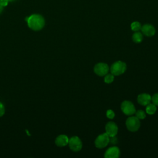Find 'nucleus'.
<instances>
[{"mask_svg":"<svg viewBox=\"0 0 158 158\" xmlns=\"http://www.w3.org/2000/svg\"><path fill=\"white\" fill-rule=\"evenodd\" d=\"M114 80V75L112 73L106 75L104 77V82L106 83H111Z\"/></svg>","mask_w":158,"mask_h":158,"instance_id":"dca6fc26","label":"nucleus"},{"mask_svg":"<svg viewBox=\"0 0 158 158\" xmlns=\"http://www.w3.org/2000/svg\"><path fill=\"white\" fill-rule=\"evenodd\" d=\"M121 110L127 115H131L136 112L134 104L129 101H124L122 102Z\"/></svg>","mask_w":158,"mask_h":158,"instance_id":"423d86ee","label":"nucleus"},{"mask_svg":"<svg viewBox=\"0 0 158 158\" xmlns=\"http://www.w3.org/2000/svg\"><path fill=\"white\" fill-rule=\"evenodd\" d=\"M5 113V107L4 104L0 102V117H2Z\"/></svg>","mask_w":158,"mask_h":158,"instance_id":"412c9836","label":"nucleus"},{"mask_svg":"<svg viewBox=\"0 0 158 158\" xmlns=\"http://www.w3.org/2000/svg\"><path fill=\"white\" fill-rule=\"evenodd\" d=\"M106 133L109 135V137L116 136L118 132V127L113 122H109L105 127Z\"/></svg>","mask_w":158,"mask_h":158,"instance_id":"6e6552de","label":"nucleus"},{"mask_svg":"<svg viewBox=\"0 0 158 158\" xmlns=\"http://www.w3.org/2000/svg\"><path fill=\"white\" fill-rule=\"evenodd\" d=\"M106 116L108 118L112 119L115 117V114H114L113 110H112L110 109H109L106 112Z\"/></svg>","mask_w":158,"mask_h":158,"instance_id":"6ab92c4d","label":"nucleus"},{"mask_svg":"<svg viewBox=\"0 0 158 158\" xmlns=\"http://www.w3.org/2000/svg\"><path fill=\"white\" fill-rule=\"evenodd\" d=\"M3 9H4V7L0 4V14L3 11Z\"/></svg>","mask_w":158,"mask_h":158,"instance_id":"5701e85b","label":"nucleus"},{"mask_svg":"<svg viewBox=\"0 0 158 158\" xmlns=\"http://www.w3.org/2000/svg\"><path fill=\"white\" fill-rule=\"evenodd\" d=\"M120 155V151L118 147L112 146L108 148L105 153L104 157L106 158H118Z\"/></svg>","mask_w":158,"mask_h":158,"instance_id":"1a4fd4ad","label":"nucleus"},{"mask_svg":"<svg viewBox=\"0 0 158 158\" xmlns=\"http://www.w3.org/2000/svg\"><path fill=\"white\" fill-rule=\"evenodd\" d=\"M127 70V65L125 62L118 60L115 62L110 67V70L114 76H118L123 74Z\"/></svg>","mask_w":158,"mask_h":158,"instance_id":"f03ea898","label":"nucleus"},{"mask_svg":"<svg viewBox=\"0 0 158 158\" xmlns=\"http://www.w3.org/2000/svg\"><path fill=\"white\" fill-rule=\"evenodd\" d=\"M151 96L148 93H142L138 96L137 101L138 102L143 106H146L151 102Z\"/></svg>","mask_w":158,"mask_h":158,"instance_id":"9b49d317","label":"nucleus"},{"mask_svg":"<svg viewBox=\"0 0 158 158\" xmlns=\"http://www.w3.org/2000/svg\"><path fill=\"white\" fill-rule=\"evenodd\" d=\"M157 110V107L156 106L154 105L153 103L152 104H148L146 106V112L149 115H153L155 114V112Z\"/></svg>","mask_w":158,"mask_h":158,"instance_id":"ddd939ff","label":"nucleus"},{"mask_svg":"<svg viewBox=\"0 0 158 158\" xmlns=\"http://www.w3.org/2000/svg\"><path fill=\"white\" fill-rule=\"evenodd\" d=\"M131 28L134 31H138L141 28V25L139 22H133L131 24Z\"/></svg>","mask_w":158,"mask_h":158,"instance_id":"2eb2a0df","label":"nucleus"},{"mask_svg":"<svg viewBox=\"0 0 158 158\" xmlns=\"http://www.w3.org/2000/svg\"><path fill=\"white\" fill-rule=\"evenodd\" d=\"M68 144L70 149L74 152H78L82 148V142L79 137L77 136L71 137L69 140Z\"/></svg>","mask_w":158,"mask_h":158,"instance_id":"39448f33","label":"nucleus"},{"mask_svg":"<svg viewBox=\"0 0 158 158\" xmlns=\"http://www.w3.org/2000/svg\"><path fill=\"white\" fill-rule=\"evenodd\" d=\"M143 35L141 32L135 31L132 36V40L135 43H139L143 41Z\"/></svg>","mask_w":158,"mask_h":158,"instance_id":"4468645a","label":"nucleus"},{"mask_svg":"<svg viewBox=\"0 0 158 158\" xmlns=\"http://www.w3.org/2000/svg\"><path fill=\"white\" fill-rule=\"evenodd\" d=\"M109 66L107 64L103 63V62H100L98 63L97 64L95 65L94 67V73L100 77L105 76L106 74H107L109 72Z\"/></svg>","mask_w":158,"mask_h":158,"instance_id":"0eeeda50","label":"nucleus"},{"mask_svg":"<svg viewBox=\"0 0 158 158\" xmlns=\"http://www.w3.org/2000/svg\"><path fill=\"white\" fill-rule=\"evenodd\" d=\"M125 124L127 129L132 132L138 131L140 127L139 119L136 116L128 117L126 120Z\"/></svg>","mask_w":158,"mask_h":158,"instance_id":"7ed1b4c3","label":"nucleus"},{"mask_svg":"<svg viewBox=\"0 0 158 158\" xmlns=\"http://www.w3.org/2000/svg\"><path fill=\"white\" fill-rule=\"evenodd\" d=\"M9 1H10V0H0V4L3 7H5L8 4V2Z\"/></svg>","mask_w":158,"mask_h":158,"instance_id":"4be33fe9","label":"nucleus"},{"mask_svg":"<svg viewBox=\"0 0 158 158\" xmlns=\"http://www.w3.org/2000/svg\"><path fill=\"white\" fill-rule=\"evenodd\" d=\"M28 27L34 31L41 30L45 25V20L44 17L40 14H35L27 17L25 19Z\"/></svg>","mask_w":158,"mask_h":158,"instance_id":"f257e3e1","label":"nucleus"},{"mask_svg":"<svg viewBox=\"0 0 158 158\" xmlns=\"http://www.w3.org/2000/svg\"><path fill=\"white\" fill-rule=\"evenodd\" d=\"M109 142H110V143H112V144H117V142H118L117 138L115 136L109 137Z\"/></svg>","mask_w":158,"mask_h":158,"instance_id":"aec40b11","label":"nucleus"},{"mask_svg":"<svg viewBox=\"0 0 158 158\" xmlns=\"http://www.w3.org/2000/svg\"><path fill=\"white\" fill-rule=\"evenodd\" d=\"M69 138L65 135H59L55 139V144L59 147H64L68 144L69 143Z\"/></svg>","mask_w":158,"mask_h":158,"instance_id":"f8f14e48","label":"nucleus"},{"mask_svg":"<svg viewBox=\"0 0 158 158\" xmlns=\"http://www.w3.org/2000/svg\"><path fill=\"white\" fill-rule=\"evenodd\" d=\"M135 114H136V117L139 120H143L146 117V114L143 110H138Z\"/></svg>","mask_w":158,"mask_h":158,"instance_id":"f3484780","label":"nucleus"},{"mask_svg":"<svg viewBox=\"0 0 158 158\" xmlns=\"http://www.w3.org/2000/svg\"><path fill=\"white\" fill-rule=\"evenodd\" d=\"M151 101L154 105L158 106V93L154 94L151 97Z\"/></svg>","mask_w":158,"mask_h":158,"instance_id":"a211bd4d","label":"nucleus"},{"mask_svg":"<svg viewBox=\"0 0 158 158\" xmlns=\"http://www.w3.org/2000/svg\"><path fill=\"white\" fill-rule=\"evenodd\" d=\"M109 143V136L106 133L99 135L94 141L95 146L99 149H101L106 147V146H107Z\"/></svg>","mask_w":158,"mask_h":158,"instance_id":"20e7f679","label":"nucleus"},{"mask_svg":"<svg viewBox=\"0 0 158 158\" xmlns=\"http://www.w3.org/2000/svg\"><path fill=\"white\" fill-rule=\"evenodd\" d=\"M142 33L146 36H152L156 33V29L151 24H144L141 27Z\"/></svg>","mask_w":158,"mask_h":158,"instance_id":"9d476101","label":"nucleus"}]
</instances>
